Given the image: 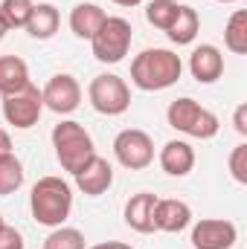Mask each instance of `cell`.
Returning <instances> with one entry per match:
<instances>
[{
  "instance_id": "3957f363",
  "label": "cell",
  "mask_w": 247,
  "mask_h": 249,
  "mask_svg": "<svg viewBox=\"0 0 247 249\" xmlns=\"http://www.w3.org/2000/svg\"><path fill=\"white\" fill-rule=\"evenodd\" d=\"M53 139V151H56V160L64 171L76 174L82 171L93 157H96V148H93V136L87 133V127L82 122H73V119H64L53 127L50 133Z\"/></svg>"
},
{
  "instance_id": "e0dca14e",
  "label": "cell",
  "mask_w": 247,
  "mask_h": 249,
  "mask_svg": "<svg viewBox=\"0 0 247 249\" xmlns=\"http://www.w3.org/2000/svg\"><path fill=\"white\" fill-rule=\"evenodd\" d=\"M62 26V12L53 6V3H35L32 15H29V23H26V32L29 38L35 41H50Z\"/></svg>"
},
{
  "instance_id": "7a4b0ae2",
  "label": "cell",
  "mask_w": 247,
  "mask_h": 249,
  "mask_svg": "<svg viewBox=\"0 0 247 249\" xmlns=\"http://www.w3.org/2000/svg\"><path fill=\"white\" fill-rule=\"evenodd\" d=\"M29 212H32V220L47 226V229L64 226V220L73 212V188H70V183L56 177V174L41 177L29 191Z\"/></svg>"
},
{
  "instance_id": "83f0119b",
  "label": "cell",
  "mask_w": 247,
  "mask_h": 249,
  "mask_svg": "<svg viewBox=\"0 0 247 249\" xmlns=\"http://www.w3.org/2000/svg\"><path fill=\"white\" fill-rule=\"evenodd\" d=\"M87 249H134L131 244H123V241H102V244H93Z\"/></svg>"
},
{
  "instance_id": "ba28073f",
  "label": "cell",
  "mask_w": 247,
  "mask_h": 249,
  "mask_svg": "<svg viewBox=\"0 0 247 249\" xmlns=\"http://www.w3.org/2000/svg\"><path fill=\"white\" fill-rule=\"evenodd\" d=\"M41 113H44V99H41V90L35 84H26L23 90H18L12 96H3V119L15 130L35 127Z\"/></svg>"
},
{
  "instance_id": "d6a6232c",
  "label": "cell",
  "mask_w": 247,
  "mask_h": 249,
  "mask_svg": "<svg viewBox=\"0 0 247 249\" xmlns=\"http://www.w3.org/2000/svg\"><path fill=\"white\" fill-rule=\"evenodd\" d=\"M3 223H6V220H3V214H0V226H3Z\"/></svg>"
},
{
  "instance_id": "f1b7e54d",
  "label": "cell",
  "mask_w": 247,
  "mask_h": 249,
  "mask_svg": "<svg viewBox=\"0 0 247 249\" xmlns=\"http://www.w3.org/2000/svg\"><path fill=\"white\" fill-rule=\"evenodd\" d=\"M6 151H12V136L0 127V154H6Z\"/></svg>"
},
{
  "instance_id": "9c48e42d",
  "label": "cell",
  "mask_w": 247,
  "mask_h": 249,
  "mask_svg": "<svg viewBox=\"0 0 247 249\" xmlns=\"http://www.w3.org/2000/svg\"><path fill=\"white\" fill-rule=\"evenodd\" d=\"M41 99H44V107H47V110H53V113H59V116H67V113H73V110L82 105V84H79V78L70 75V72H56V75L44 84Z\"/></svg>"
},
{
  "instance_id": "5b68a950",
  "label": "cell",
  "mask_w": 247,
  "mask_h": 249,
  "mask_svg": "<svg viewBox=\"0 0 247 249\" xmlns=\"http://www.w3.org/2000/svg\"><path fill=\"white\" fill-rule=\"evenodd\" d=\"M131 41H134L131 23L125 18L108 15L105 23L90 38V53H93V58L99 64H120L131 53Z\"/></svg>"
},
{
  "instance_id": "30bf717a",
  "label": "cell",
  "mask_w": 247,
  "mask_h": 249,
  "mask_svg": "<svg viewBox=\"0 0 247 249\" xmlns=\"http://www.w3.org/2000/svg\"><path fill=\"white\" fill-rule=\"evenodd\" d=\"M192 249H233L239 241V229L224 217H201L192 226Z\"/></svg>"
},
{
  "instance_id": "5bb4252c",
  "label": "cell",
  "mask_w": 247,
  "mask_h": 249,
  "mask_svg": "<svg viewBox=\"0 0 247 249\" xmlns=\"http://www.w3.org/2000/svg\"><path fill=\"white\" fill-rule=\"evenodd\" d=\"M157 162H160V168H163L169 177H186V174L195 168V148H192L186 139H169V142L160 148Z\"/></svg>"
},
{
  "instance_id": "52a82bcc",
  "label": "cell",
  "mask_w": 247,
  "mask_h": 249,
  "mask_svg": "<svg viewBox=\"0 0 247 249\" xmlns=\"http://www.w3.org/2000/svg\"><path fill=\"white\" fill-rule=\"evenodd\" d=\"M114 157L128 171H143L154 162V139L140 127H125L114 139Z\"/></svg>"
},
{
  "instance_id": "d6986e66",
  "label": "cell",
  "mask_w": 247,
  "mask_h": 249,
  "mask_svg": "<svg viewBox=\"0 0 247 249\" xmlns=\"http://www.w3.org/2000/svg\"><path fill=\"white\" fill-rule=\"evenodd\" d=\"M198 32H201V18H198V12H195L192 6L181 3L178 18H175V23H172L169 32H166L169 41L178 44V47H186V44H192V41L198 38Z\"/></svg>"
},
{
  "instance_id": "4316f807",
  "label": "cell",
  "mask_w": 247,
  "mask_h": 249,
  "mask_svg": "<svg viewBox=\"0 0 247 249\" xmlns=\"http://www.w3.org/2000/svg\"><path fill=\"white\" fill-rule=\"evenodd\" d=\"M233 124H236V130H239L242 136H247V105H239V107H236Z\"/></svg>"
},
{
  "instance_id": "9a60e30c",
  "label": "cell",
  "mask_w": 247,
  "mask_h": 249,
  "mask_svg": "<svg viewBox=\"0 0 247 249\" xmlns=\"http://www.w3.org/2000/svg\"><path fill=\"white\" fill-rule=\"evenodd\" d=\"M154 206H157V194H151V191L134 194L125 203V226L140 235H151L154 232Z\"/></svg>"
},
{
  "instance_id": "603a6c76",
  "label": "cell",
  "mask_w": 247,
  "mask_h": 249,
  "mask_svg": "<svg viewBox=\"0 0 247 249\" xmlns=\"http://www.w3.org/2000/svg\"><path fill=\"white\" fill-rule=\"evenodd\" d=\"M32 9H35L32 0H3L0 3V15H3V20L9 26V32L12 29H26Z\"/></svg>"
},
{
  "instance_id": "ac0fdd59",
  "label": "cell",
  "mask_w": 247,
  "mask_h": 249,
  "mask_svg": "<svg viewBox=\"0 0 247 249\" xmlns=\"http://www.w3.org/2000/svg\"><path fill=\"white\" fill-rule=\"evenodd\" d=\"M26 84H32L26 61L21 55H0V96H12Z\"/></svg>"
},
{
  "instance_id": "484cf974",
  "label": "cell",
  "mask_w": 247,
  "mask_h": 249,
  "mask_svg": "<svg viewBox=\"0 0 247 249\" xmlns=\"http://www.w3.org/2000/svg\"><path fill=\"white\" fill-rule=\"evenodd\" d=\"M23 235L15 229V226H9V223H3L0 226V249H23Z\"/></svg>"
},
{
  "instance_id": "cb8c5ba5",
  "label": "cell",
  "mask_w": 247,
  "mask_h": 249,
  "mask_svg": "<svg viewBox=\"0 0 247 249\" xmlns=\"http://www.w3.org/2000/svg\"><path fill=\"white\" fill-rule=\"evenodd\" d=\"M44 249H87V244L76 226H56L44 238Z\"/></svg>"
},
{
  "instance_id": "d4e9b609",
  "label": "cell",
  "mask_w": 247,
  "mask_h": 249,
  "mask_svg": "<svg viewBox=\"0 0 247 249\" xmlns=\"http://www.w3.org/2000/svg\"><path fill=\"white\" fill-rule=\"evenodd\" d=\"M230 174L239 186H247V142H239L230 154Z\"/></svg>"
},
{
  "instance_id": "8992f818",
  "label": "cell",
  "mask_w": 247,
  "mask_h": 249,
  "mask_svg": "<svg viewBox=\"0 0 247 249\" xmlns=\"http://www.w3.org/2000/svg\"><path fill=\"white\" fill-rule=\"evenodd\" d=\"M87 99L90 107L102 116H123L131 107V87L128 81L114 75V72H102L87 84Z\"/></svg>"
},
{
  "instance_id": "2e32d148",
  "label": "cell",
  "mask_w": 247,
  "mask_h": 249,
  "mask_svg": "<svg viewBox=\"0 0 247 249\" xmlns=\"http://www.w3.org/2000/svg\"><path fill=\"white\" fill-rule=\"evenodd\" d=\"M105 9H99L96 3H76L70 12V32L82 41H90L96 35V29L105 23Z\"/></svg>"
},
{
  "instance_id": "7402d4cb",
  "label": "cell",
  "mask_w": 247,
  "mask_h": 249,
  "mask_svg": "<svg viewBox=\"0 0 247 249\" xmlns=\"http://www.w3.org/2000/svg\"><path fill=\"white\" fill-rule=\"evenodd\" d=\"M178 9H181L178 0H151V3L145 6V20H148L154 29L169 32V26H172L175 18H178Z\"/></svg>"
},
{
  "instance_id": "8fae6325",
  "label": "cell",
  "mask_w": 247,
  "mask_h": 249,
  "mask_svg": "<svg viewBox=\"0 0 247 249\" xmlns=\"http://www.w3.org/2000/svg\"><path fill=\"white\" fill-rule=\"evenodd\" d=\"M76 177V188L82 191V194H87V197H102L108 188L114 186V165L105 160V157H93L82 171H76L73 174Z\"/></svg>"
},
{
  "instance_id": "ffe728a7",
  "label": "cell",
  "mask_w": 247,
  "mask_h": 249,
  "mask_svg": "<svg viewBox=\"0 0 247 249\" xmlns=\"http://www.w3.org/2000/svg\"><path fill=\"white\" fill-rule=\"evenodd\" d=\"M23 162L15 157V151L0 154V197L15 194L18 188L23 186Z\"/></svg>"
},
{
  "instance_id": "4dcf8cb0",
  "label": "cell",
  "mask_w": 247,
  "mask_h": 249,
  "mask_svg": "<svg viewBox=\"0 0 247 249\" xmlns=\"http://www.w3.org/2000/svg\"><path fill=\"white\" fill-rule=\"evenodd\" d=\"M9 35V26H6V20H3V15H0V41Z\"/></svg>"
},
{
  "instance_id": "1f68e13d",
  "label": "cell",
  "mask_w": 247,
  "mask_h": 249,
  "mask_svg": "<svg viewBox=\"0 0 247 249\" xmlns=\"http://www.w3.org/2000/svg\"><path fill=\"white\" fill-rule=\"evenodd\" d=\"M215 3H239V0H215Z\"/></svg>"
},
{
  "instance_id": "6da1fadb",
  "label": "cell",
  "mask_w": 247,
  "mask_h": 249,
  "mask_svg": "<svg viewBox=\"0 0 247 249\" xmlns=\"http://www.w3.org/2000/svg\"><path fill=\"white\" fill-rule=\"evenodd\" d=\"M184 61L166 47H148L131 61V84L143 93H160L181 81Z\"/></svg>"
},
{
  "instance_id": "7c38bea8",
  "label": "cell",
  "mask_w": 247,
  "mask_h": 249,
  "mask_svg": "<svg viewBox=\"0 0 247 249\" xmlns=\"http://www.w3.org/2000/svg\"><path fill=\"white\" fill-rule=\"evenodd\" d=\"M189 223H192L189 203L178 200V197H163V200L157 197V206H154V232L178 235V232H184Z\"/></svg>"
},
{
  "instance_id": "277c9868",
  "label": "cell",
  "mask_w": 247,
  "mask_h": 249,
  "mask_svg": "<svg viewBox=\"0 0 247 249\" xmlns=\"http://www.w3.org/2000/svg\"><path fill=\"white\" fill-rule=\"evenodd\" d=\"M166 122L169 127H175L178 133L184 136H192V139H212L218 133V116L212 110H206L204 105H198L195 99H175L169 107H166Z\"/></svg>"
},
{
  "instance_id": "44dd1931",
  "label": "cell",
  "mask_w": 247,
  "mask_h": 249,
  "mask_svg": "<svg viewBox=\"0 0 247 249\" xmlns=\"http://www.w3.org/2000/svg\"><path fill=\"white\" fill-rule=\"evenodd\" d=\"M224 47L233 55H245L247 53V12L236 9L224 26Z\"/></svg>"
},
{
  "instance_id": "4fadbf2b",
  "label": "cell",
  "mask_w": 247,
  "mask_h": 249,
  "mask_svg": "<svg viewBox=\"0 0 247 249\" xmlns=\"http://www.w3.org/2000/svg\"><path fill=\"white\" fill-rule=\"evenodd\" d=\"M189 72L198 84H215L224 75V55L212 44H201L189 55Z\"/></svg>"
},
{
  "instance_id": "f546056e",
  "label": "cell",
  "mask_w": 247,
  "mask_h": 249,
  "mask_svg": "<svg viewBox=\"0 0 247 249\" xmlns=\"http://www.w3.org/2000/svg\"><path fill=\"white\" fill-rule=\"evenodd\" d=\"M111 3H117V6H123V9H134V6H140L143 0H111Z\"/></svg>"
}]
</instances>
